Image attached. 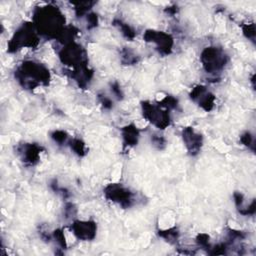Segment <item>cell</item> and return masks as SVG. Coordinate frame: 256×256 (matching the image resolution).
<instances>
[{"mask_svg":"<svg viewBox=\"0 0 256 256\" xmlns=\"http://www.w3.org/2000/svg\"><path fill=\"white\" fill-rule=\"evenodd\" d=\"M202 61L207 71H216L223 67L225 63V56L220 50L209 47L202 54Z\"/></svg>","mask_w":256,"mask_h":256,"instance_id":"cell-2","label":"cell"},{"mask_svg":"<svg viewBox=\"0 0 256 256\" xmlns=\"http://www.w3.org/2000/svg\"><path fill=\"white\" fill-rule=\"evenodd\" d=\"M73 229V233L79 238L83 240H90L94 238L96 232V226L92 222H83L77 221L71 227Z\"/></svg>","mask_w":256,"mask_h":256,"instance_id":"cell-3","label":"cell"},{"mask_svg":"<svg viewBox=\"0 0 256 256\" xmlns=\"http://www.w3.org/2000/svg\"><path fill=\"white\" fill-rule=\"evenodd\" d=\"M17 77L20 80L24 79L23 80L24 86H27L32 81L34 83V86H36L38 84V80L43 82L45 81V79L47 78L49 79V71H47L37 63L28 61V62H24L21 65V67L17 71ZM31 87H32V83H31Z\"/></svg>","mask_w":256,"mask_h":256,"instance_id":"cell-1","label":"cell"},{"mask_svg":"<svg viewBox=\"0 0 256 256\" xmlns=\"http://www.w3.org/2000/svg\"><path fill=\"white\" fill-rule=\"evenodd\" d=\"M146 38L148 39V41L156 43L158 45V48H160L161 50H164L163 47H166L168 49H170V47H171V39L166 34H163L160 32L156 33L154 31H152V33L148 32L146 34Z\"/></svg>","mask_w":256,"mask_h":256,"instance_id":"cell-5","label":"cell"},{"mask_svg":"<svg viewBox=\"0 0 256 256\" xmlns=\"http://www.w3.org/2000/svg\"><path fill=\"white\" fill-rule=\"evenodd\" d=\"M183 139L188 150L192 153H197L201 146V136L193 131V129H185L183 132Z\"/></svg>","mask_w":256,"mask_h":256,"instance_id":"cell-4","label":"cell"}]
</instances>
